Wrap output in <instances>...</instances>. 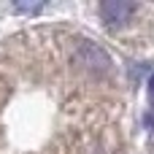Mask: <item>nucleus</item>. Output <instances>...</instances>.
<instances>
[{"instance_id":"obj_1","label":"nucleus","mask_w":154,"mask_h":154,"mask_svg":"<svg viewBox=\"0 0 154 154\" xmlns=\"http://www.w3.org/2000/svg\"><path fill=\"white\" fill-rule=\"evenodd\" d=\"M70 57H73L76 65H81V68H87V70H100V73H103V70L111 68V57L106 54V49H100V46L92 43V41H76Z\"/></svg>"},{"instance_id":"obj_2","label":"nucleus","mask_w":154,"mask_h":154,"mask_svg":"<svg viewBox=\"0 0 154 154\" xmlns=\"http://www.w3.org/2000/svg\"><path fill=\"white\" fill-rule=\"evenodd\" d=\"M133 14H135V3H127V0H106V3H100V16H103L106 24H125Z\"/></svg>"},{"instance_id":"obj_3","label":"nucleus","mask_w":154,"mask_h":154,"mask_svg":"<svg viewBox=\"0 0 154 154\" xmlns=\"http://www.w3.org/2000/svg\"><path fill=\"white\" fill-rule=\"evenodd\" d=\"M143 122H146V127H154V111L146 114V119H143Z\"/></svg>"},{"instance_id":"obj_4","label":"nucleus","mask_w":154,"mask_h":154,"mask_svg":"<svg viewBox=\"0 0 154 154\" xmlns=\"http://www.w3.org/2000/svg\"><path fill=\"white\" fill-rule=\"evenodd\" d=\"M149 97L154 100V73H152V79H149Z\"/></svg>"}]
</instances>
